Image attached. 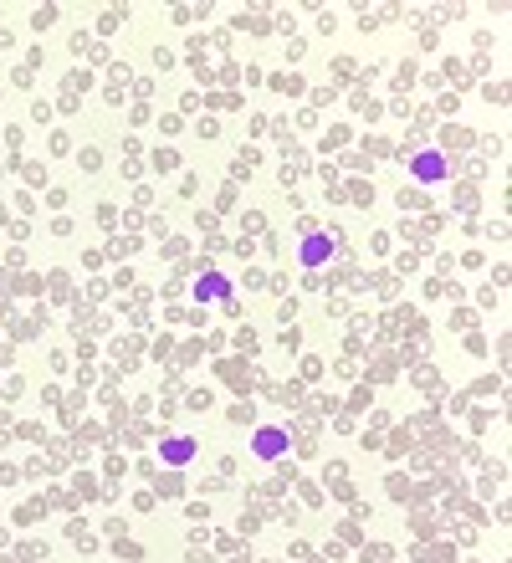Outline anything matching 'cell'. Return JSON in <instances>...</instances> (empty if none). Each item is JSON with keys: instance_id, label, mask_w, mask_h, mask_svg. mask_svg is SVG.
Returning <instances> with one entry per match:
<instances>
[{"instance_id": "cell-4", "label": "cell", "mask_w": 512, "mask_h": 563, "mask_svg": "<svg viewBox=\"0 0 512 563\" xmlns=\"http://www.w3.org/2000/svg\"><path fill=\"white\" fill-rule=\"evenodd\" d=\"M328 251H333V246H328V236H313V246H308V267H318Z\"/></svg>"}, {"instance_id": "cell-2", "label": "cell", "mask_w": 512, "mask_h": 563, "mask_svg": "<svg viewBox=\"0 0 512 563\" xmlns=\"http://www.w3.org/2000/svg\"><path fill=\"white\" fill-rule=\"evenodd\" d=\"M415 169H420V180H441V175H446L441 154H420V164H415Z\"/></svg>"}, {"instance_id": "cell-1", "label": "cell", "mask_w": 512, "mask_h": 563, "mask_svg": "<svg viewBox=\"0 0 512 563\" xmlns=\"http://www.w3.org/2000/svg\"><path fill=\"white\" fill-rule=\"evenodd\" d=\"M190 456H195V441H185V436H180V441H169V446H164V461H175V466H185V461H190Z\"/></svg>"}, {"instance_id": "cell-3", "label": "cell", "mask_w": 512, "mask_h": 563, "mask_svg": "<svg viewBox=\"0 0 512 563\" xmlns=\"http://www.w3.org/2000/svg\"><path fill=\"white\" fill-rule=\"evenodd\" d=\"M256 451H262V456H277V451H282V430H262V436H256Z\"/></svg>"}, {"instance_id": "cell-5", "label": "cell", "mask_w": 512, "mask_h": 563, "mask_svg": "<svg viewBox=\"0 0 512 563\" xmlns=\"http://www.w3.org/2000/svg\"><path fill=\"white\" fill-rule=\"evenodd\" d=\"M221 292H226V282H221V277H205L200 287H195V297H200V302H205V297H221Z\"/></svg>"}]
</instances>
